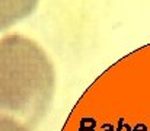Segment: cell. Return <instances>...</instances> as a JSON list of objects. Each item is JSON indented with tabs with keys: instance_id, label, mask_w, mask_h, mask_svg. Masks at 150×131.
Wrapping results in <instances>:
<instances>
[{
	"instance_id": "1",
	"label": "cell",
	"mask_w": 150,
	"mask_h": 131,
	"mask_svg": "<svg viewBox=\"0 0 150 131\" xmlns=\"http://www.w3.org/2000/svg\"><path fill=\"white\" fill-rule=\"evenodd\" d=\"M0 131H29V128L13 118L0 117Z\"/></svg>"
}]
</instances>
